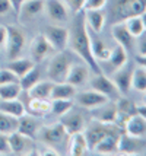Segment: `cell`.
<instances>
[{
	"label": "cell",
	"mask_w": 146,
	"mask_h": 156,
	"mask_svg": "<svg viewBox=\"0 0 146 156\" xmlns=\"http://www.w3.org/2000/svg\"><path fill=\"white\" fill-rule=\"evenodd\" d=\"M73 53H76L82 60L86 63V66L94 70V73H102V70L98 64V60L92 55L91 50V35L89 29L85 22L84 10L77 12L73 16L72 25L69 29V44H67Z\"/></svg>",
	"instance_id": "cell-1"
},
{
	"label": "cell",
	"mask_w": 146,
	"mask_h": 156,
	"mask_svg": "<svg viewBox=\"0 0 146 156\" xmlns=\"http://www.w3.org/2000/svg\"><path fill=\"white\" fill-rule=\"evenodd\" d=\"M146 12V0H112L110 7L111 22H124L127 18L137 16Z\"/></svg>",
	"instance_id": "cell-2"
},
{
	"label": "cell",
	"mask_w": 146,
	"mask_h": 156,
	"mask_svg": "<svg viewBox=\"0 0 146 156\" xmlns=\"http://www.w3.org/2000/svg\"><path fill=\"white\" fill-rule=\"evenodd\" d=\"M72 66V60L70 55L63 50L59 51L56 55L51 57L48 66H47V73L51 82L54 83H60V82L66 80V76L69 73V69Z\"/></svg>",
	"instance_id": "cell-3"
},
{
	"label": "cell",
	"mask_w": 146,
	"mask_h": 156,
	"mask_svg": "<svg viewBox=\"0 0 146 156\" xmlns=\"http://www.w3.org/2000/svg\"><path fill=\"white\" fill-rule=\"evenodd\" d=\"M7 37H6V57L9 60H15L18 57H21L23 53V48L27 44V38H25V32L22 31L19 27L15 25H7Z\"/></svg>",
	"instance_id": "cell-4"
},
{
	"label": "cell",
	"mask_w": 146,
	"mask_h": 156,
	"mask_svg": "<svg viewBox=\"0 0 146 156\" xmlns=\"http://www.w3.org/2000/svg\"><path fill=\"white\" fill-rule=\"evenodd\" d=\"M38 137L41 139V142L45 146H50V147L57 150V146H60V144L67 142L69 134H67V131L62 126V122H54L51 126L41 127L40 131H38Z\"/></svg>",
	"instance_id": "cell-5"
},
{
	"label": "cell",
	"mask_w": 146,
	"mask_h": 156,
	"mask_svg": "<svg viewBox=\"0 0 146 156\" xmlns=\"http://www.w3.org/2000/svg\"><path fill=\"white\" fill-rule=\"evenodd\" d=\"M114 131H121V130L118 129L116 124H104V122L95 121V120L91 122L89 126H85L84 134H85L86 142H88L89 150L94 149L95 144H97L101 139H104L107 134L114 133Z\"/></svg>",
	"instance_id": "cell-6"
},
{
	"label": "cell",
	"mask_w": 146,
	"mask_h": 156,
	"mask_svg": "<svg viewBox=\"0 0 146 156\" xmlns=\"http://www.w3.org/2000/svg\"><path fill=\"white\" fill-rule=\"evenodd\" d=\"M91 86H92L94 90L105 95L110 101H117L121 96L120 90L116 86V83L110 77H107L104 73H95V76L91 79Z\"/></svg>",
	"instance_id": "cell-7"
},
{
	"label": "cell",
	"mask_w": 146,
	"mask_h": 156,
	"mask_svg": "<svg viewBox=\"0 0 146 156\" xmlns=\"http://www.w3.org/2000/svg\"><path fill=\"white\" fill-rule=\"evenodd\" d=\"M42 35L51 44L54 51H63L69 44V29L64 27H48Z\"/></svg>",
	"instance_id": "cell-8"
},
{
	"label": "cell",
	"mask_w": 146,
	"mask_h": 156,
	"mask_svg": "<svg viewBox=\"0 0 146 156\" xmlns=\"http://www.w3.org/2000/svg\"><path fill=\"white\" fill-rule=\"evenodd\" d=\"M116 107H117V115H116L114 124L123 131L127 120L132 115L137 114V107H136L130 99L124 98V95H121L117 101H116Z\"/></svg>",
	"instance_id": "cell-9"
},
{
	"label": "cell",
	"mask_w": 146,
	"mask_h": 156,
	"mask_svg": "<svg viewBox=\"0 0 146 156\" xmlns=\"http://www.w3.org/2000/svg\"><path fill=\"white\" fill-rule=\"evenodd\" d=\"M44 10L47 12L50 19L57 23H64L70 19V10L63 0H45Z\"/></svg>",
	"instance_id": "cell-10"
},
{
	"label": "cell",
	"mask_w": 146,
	"mask_h": 156,
	"mask_svg": "<svg viewBox=\"0 0 146 156\" xmlns=\"http://www.w3.org/2000/svg\"><path fill=\"white\" fill-rule=\"evenodd\" d=\"M54 51V48L51 47L48 41L45 40V37L42 34L37 35L29 47V53H31V58L34 63H41L42 60H45L51 53Z\"/></svg>",
	"instance_id": "cell-11"
},
{
	"label": "cell",
	"mask_w": 146,
	"mask_h": 156,
	"mask_svg": "<svg viewBox=\"0 0 146 156\" xmlns=\"http://www.w3.org/2000/svg\"><path fill=\"white\" fill-rule=\"evenodd\" d=\"M145 147V143L142 140V137L130 136L124 131H121V134L118 137V153L121 155H137Z\"/></svg>",
	"instance_id": "cell-12"
},
{
	"label": "cell",
	"mask_w": 146,
	"mask_h": 156,
	"mask_svg": "<svg viewBox=\"0 0 146 156\" xmlns=\"http://www.w3.org/2000/svg\"><path fill=\"white\" fill-rule=\"evenodd\" d=\"M111 34H112V37H114V40L117 41L118 45H121L127 53H130V51L134 50V47H136V41L134 40H136V38L132 37V34L127 31L124 22H123V23H121V22L112 23Z\"/></svg>",
	"instance_id": "cell-13"
},
{
	"label": "cell",
	"mask_w": 146,
	"mask_h": 156,
	"mask_svg": "<svg viewBox=\"0 0 146 156\" xmlns=\"http://www.w3.org/2000/svg\"><path fill=\"white\" fill-rule=\"evenodd\" d=\"M75 98H76L77 105H80V107L85 109H94V108H97V107H99V105L105 104L107 101H110L105 95L99 94V92L94 90V89L85 90V92H80V94H76Z\"/></svg>",
	"instance_id": "cell-14"
},
{
	"label": "cell",
	"mask_w": 146,
	"mask_h": 156,
	"mask_svg": "<svg viewBox=\"0 0 146 156\" xmlns=\"http://www.w3.org/2000/svg\"><path fill=\"white\" fill-rule=\"evenodd\" d=\"M9 137V146H10V152L15 155H35V150H31V140L29 137L21 134L19 131H13Z\"/></svg>",
	"instance_id": "cell-15"
},
{
	"label": "cell",
	"mask_w": 146,
	"mask_h": 156,
	"mask_svg": "<svg viewBox=\"0 0 146 156\" xmlns=\"http://www.w3.org/2000/svg\"><path fill=\"white\" fill-rule=\"evenodd\" d=\"M91 111H92L91 112L92 114V120H95V121L104 122V124H114V121H116V115H117L116 102L107 101L105 104L91 109Z\"/></svg>",
	"instance_id": "cell-16"
},
{
	"label": "cell",
	"mask_w": 146,
	"mask_h": 156,
	"mask_svg": "<svg viewBox=\"0 0 146 156\" xmlns=\"http://www.w3.org/2000/svg\"><path fill=\"white\" fill-rule=\"evenodd\" d=\"M62 126L64 127V130L67 131V134H73V133H79L84 131L85 129V117L77 112V111H72L66 112L64 115H62Z\"/></svg>",
	"instance_id": "cell-17"
},
{
	"label": "cell",
	"mask_w": 146,
	"mask_h": 156,
	"mask_svg": "<svg viewBox=\"0 0 146 156\" xmlns=\"http://www.w3.org/2000/svg\"><path fill=\"white\" fill-rule=\"evenodd\" d=\"M88 150H89V146H88V142L85 139L84 131L69 134V139H67V153L69 155L82 156L86 155Z\"/></svg>",
	"instance_id": "cell-18"
},
{
	"label": "cell",
	"mask_w": 146,
	"mask_h": 156,
	"mask_svg": "<svg viewBox=\"0 0 146 156\" xmlns=\"http://www.w3.org/2000/svg\"><path fill=\"white\" fill-rule=\"evenodd\" d=\"M121 134V131H114L107 134L104 139H101L99 142L95 144V150L97 153L101 155H112V153H118V137Z\"/></svg>",
	"instance_id": "cell-19"
},
{
	"label": "cell",
	"mask_w": 146,
	"mask_h": 156,
	"mask_svg": "<svg viewBox=\"0 0 146 156\" xmlns=\"http://www.w3.org/2000/svg\"><path fill=\"white\" fill-rule=\"evenodd\" d=\"M64 82L73 85L75 88L84 86V85H86L89 82V70H88V67H85L82 64H72Z\"/></svg>",
	"instance_id": "cell-20"
},
{
	"label": "cell",
	"mask_w": 146,
	"mask_h": 156,
	"mask_svg": "<svg viewBox=\"0 0 146 156\" xmlns=\"http://www.w3.org/2000/svg\"><path fill=\"white\" fill-rule=\"evenodd\" d=\"M16 131H19L21 134L29 137V139H35L38 136V131H40V126L35 120L34 115H27V112L22 117L18 118V129Z\"/></svg>",
	"instance_id": "cell-21"
},
{
	"label": "cell",
	"mask_w": 146,
	"mask_h": 156,
	"mask_svg": "<svg viewBox=\"0 0 146 156\" xmlns=\"http://www.w3.org/2000/svg\"><path fill=\"white\" fill-rule=\"evenodd\" d=\"M84 15H85V22H86L88 29H91L95 34L102 32V29L105 27L107 16H105L104 12H101V9H97V10H84Z\"/></svg>",
	"instance_id": "cell-22"
},
{
	"label": "cell",
	"mask_w": 146,
	"mask_h": 156,
	"mask_svg": "<svg viewBox=\"0 0 146 156\" xmlns=\"http://www.w3.org/2000/svg\"><path fill=\"white\" fill-rule=\"evenodd\" d=\"M132 72L133 70H129L126 66H123L121 69L116 70V73L112 76L111 80L116 83L121 95H127L129 90L132 89Z\"/></svg>",
	"instance_id": "cell-23"
},
{
	"label": "cell",
	"mask_w": 146,
	"mask_h": 156,
	"mask_svg": "<svg viewBox=\"0 0 146 156\" xmlns=\"http://www.w3.org/2000/svg\"><path fill=\"white\" fill-rule=\"evenodd\" d=\"M123 131L134 137H143L146 134V120L140 114H134L127 120Z\"/></svg>",
	"instance_id": "cell-24"
},
{
	"label": "cell",
	"mask_w": 146,
	"mask_h": 156,
	"mask_svg": "<svg viewBox=\"0 0 146 156\" xmlns=\"http://www.w3.org/2000/svg\"><path fill=\"white\" fill-rule=\"evenodd\" d=\"M44 10V0H25L23 5L19 9L18 16L21 19H32L37 15H40Z\"/></svg>",
	"instance_id": "cell-25"
},
{
	"label": "cell",
	"mask_w": 146,
	"mask_h": 156,
	"mask_svg": "<svg viewBox=\"0 0 146 156\" xmlns=\"http://www.w3.org/2000/svg\"><path fill=\"white\" fill-rule=\"evenodd\" d=\"M127 60H129V53L126 51L121 45H116L114 48L110 50V55L105 61H108V64L111 66V69L116 72L118 69H121L123 66L127 64Z\"/></svg>",
	"instance_id": "cell-26"
},
{
	"label": "cell",
	"mask_w": 146,
	"mask_h": 156,
	"mask_svg": "<svg viewBox=\"0 0 146 156\" xmlns=\"http://www.w3.org/2000/svg\"><path fill=\"white\" fill-rule=\"evenodd\" d=\"M0 111L7 115L19 118L27 112V108L18 98L16 99H0Z\"/></svg>",
	"instance_id": "cell-27"
},
{
	"label": "cell",
	"mask_w": 146,
	"mask_h": 156,
	"mask_svg": "<svg viewBox=\"0 0 146 156\" xmlns=\"http://www.w3.org/2000/svg\"><path fill=\"white\" fill-rule=\"evenodd\" d=\"M27 111L34 117H45L48 112H51V101L41 98H31Z\"/></svg>",
	"instance_id": "cell-28"
},
{
	"label": "cell",
	"mask_w": 146,
	"mask_h": 156,
	"mask_svg": "<svg viewBox=\"0 0 146 156\" xmlns=\"http://www.w3.org/2000/svg\"><path fill=\"white\" fill-rule=\"evenodd\" d=\"M76 95V88L67 82L54 83L50 99H73Z\"/></svg>",
	"instance_id": "cell-29"
},
{
	"label": "cell",
	"mask_w": 146,
	"mask_h": 156,
	"mask_svg": "<svg viewBox=\"0 0 146 156\" xmlns=\"http://www.w3.org/2000/svg\"><path fill=\"white\" fill-rule=\"evenodd\" d=\"M34 66H35V63L32 61V58L18 57V58H15V60H10V63L7 64V69L19 79V77H22L27 72H29Z\"/></svg>",
	"instance_id": "cell-30"
},
{
	"label": "cell",
	"mask_w": 146,
	"mask_h": 156,
	"mask_svg": "<svg viewBox=\"0 0 146 156\" xmlns=\"http://www.w3.org/2000/svg\"><path fill=\"white\" fill-rule=\"evenodd\" d=\"M54 86V82L51 80H44V82H37L32 88L28 90L29 98H41V99H50L51 96V90Z\"/></svg>",
	"instance_id": "cell-31"
},
{
	"label": "cell",
	"mask_w": 146,
	"mask_h": 156,
	"mask_svg": "<svg viewBox=\"0 0 146 156\" xmlns=\"http://www.w3.org/2000/svg\"><path fill=\"white\" fill-rule=\"evenodd\" d=\"M91 50H92V55L97 60H107L110 55V48L98 37H94V38L91 37Z\"/></svg>",
	"instance_id": "cell-32"
},
{
	"label": "cell",
	"mask_w": 146,
	"mask_h": 156,
	"mask_svg": "<svg viewBox=\"0 0 146 156\" xmlns=\"http://www.w3.org/2000/svg\"><path fill=\"white\" fill-rule=\"evenodd\" d=\"M40 79H41V72H40V69L38 67H32L29 72H27L25 75L22 76V77H19V85H21V89L22 90H27L28 92L29 89L34 86L37 82H40Z\"/></svg>",
	"instance_id": "cell-33"
},
{
	"label": "cell",
	"mask_w": 146,
	"mask_h": 156,
	"mask_svg": "<svg viewBox=\"0 0 146 156\" xmlns=\"http://www.w3.org/2000/svg\"><path fill=\"white\" fill-rule=\"evenodd\" d=\"M124 25H126V28H127V31H129V32L132 34V37H134V38H139L143 32H146L145 25H143V19H142V15L127 18V19L124 20Z\"/></svg>",
	"instance_id": "cell-34"
},
{
	"label": "cell",
	"mask_w": 146,
	"mask_h": 156,
	"mask_svg": "<svg viewBox=\"0 0 146 156\" xmlns=\"http://www.w3.org/2000/svg\"><path fill=\"white\" fill-rule=\"evenodd\" d=\"M22 89L19 82H10L0 85V99H16L21 95Z\"/></svg>",
	"instance_id": "cell-35"
},
{
	"label": "cell",
	"mask_w": 146,
	"mask_h": 156,
	"mask_svg": "<svg viewBox=\"0 0 146 156\" xmlns=\"http://www.w3.org/2000/svg\"><path fill=\"white\" fill-rule=\"evenodd\" d=\"M132 88L146 94V69L137 67L132 72Z\"/></svg>",
	"instance_id": "cell-36"
},
{
	"label": "cell",
	"mask_w": 146,
	"mask_h": 156,
	"mask_svg": "<svg viewBox=\"0 0 146 156\" xmlns=\"http://www.w3.org/2000/svg\"><path fill=\"white\" fill-rule=\"evenodd\" d=\"M18 129V118L12 115H7L0 111V133L10 134Z\"/></svg>",
	"instance_id": "cell-37"
},
{
	"label": "cell",
	"mask_w": 146,
	"mask_h": 156,
	"mask_svg": "<svg viewBox=\"0 0 146 156\" xmlns=\"http://www.w3.org/2000/svg\"><path fill=\"white\" fill-rule=\"evenodd\" d=\"M73 108V99H53L51 101V112L62 117Z\"/></svg>",
	"instance_id": "cell-38"
},
{
	"label": "cell",
	"mask_w": 146,
	"mask_h": 156,
	"mask_svg": "<svg viewBox=\"0 0 146 156\" xmlns=\"http://www.w3.org/2000/svg\"><path fill=\"white\" fill-rule=\"evenodd\" d=\"M63 2H64V5L69 7V10L73 15L77 13V12H82V10H84L85 0H63Z\"/></svg>",
	"instance_id": "cell-39"
},
{
	"label": "cell",
	"mask_w": 146,
	"mask_h": 156,
	"mask_svg": "<svg viewBox=\"0 0 146 156\" xmlns=\"http://www.w3.org/2000/svg\"><path fill=\"white\" fill-rule=\"evenodd\" d=\"M19 79L9 70V69H0V85H5V83H10V82H18Z\"/></svg>",
	"instance_id": "cell-40"
},
{
	"label": "cell",
	"mask_w": 146,
	"mask_h": 156,
	"mask_svg": "<svg viewBox=\"0 0 146 156\" xmlns=\"http://www.w3.org/2000/svg\"><path fill=\"white\" fill-rule=\"evenodd\" d=\"M108 0H85L84 3V10H97V9H102L107 5Z\"/></svg>",
	"instance_id": "cell-41"
},
{
	"label": "cell",
	"mask_w": 146,
	"mask_h": 156,
	"mask_svg": "<svg viewBox=\"0 0 146 156\" xmlns=\"http://www.w3.org/2000/svg\"><path fill=\"white\" fill-rule=\"evenodd\" d=\"M10 146H9V137L5 133H0V155H9Z\"/></svg>",
	"instance_id": "cell-42"
},
{
	"label": "cell",
	"mask_w": 146,
	"mask_h": 156,
	"mask_svg": "<svg viewBox=\"0 0 146 156\" xmlns=\"http://www.w3.org/2000/svg\"><path fill=\"white\" fill-rule=\"evenodd\" d=\"M137 53L139 55H146V34H143L139 37V42H137Z\"/></svg>",
	"instance_id": "cell-43"
},
{
	"label": "cell",
	"mask_w": 146,
	"mask_h": 156,
	"mask_svg": "<svg viewBox=\"0 0 146 156\" xmlns=\"http://www.w3.org/2000/svg\"><path fill=\"white\" fill-rule=\"evenodd\" d=\"M12 10V5L9 0H0V15H7Z\"/></svg>",
	"instance_id": "cell-44"
},
{
	"label": "cell",
	"mask_w": 146,
	"mask_h": 156,
	"mask_svg": "<svg viewBox=\"0 0 146 156\" xmlns=\"http://www.w3.org/2000/svg\"><path fill=\"white\" fill-rule=\"evenodd\" d=\"M9 2H10V5H12V10L18 15L19 13V9H21V6L23 5L25 0H9Z\"/></svg>",
	"instance_id": "cell-45"
},
{
	"label": "cell",
	"mask_w": 146,
	"mask_h": 156,
	"mask_svg": "<svg viewBox=\"0 0 146 156\" xmlns=\"http://www.w3.org/2000/svg\"><path fill=\"white\" fill-rule=\"evenodd\" d=\"M6 37H7L6 27H0V47H2V45H5V42H6Z\"/></svg>",
	"instance_id": "cell-46"
},
{
	"label": "cell",
	"mask_w": 146,
	"mask_h": 156,
	"mask_svg": "<svg viewBox=\"0 0 146 156\" xmlns=\"http://www.w3.org/2000/svg\"><path fill=\"white\" fill-rule=\"evenodd\" d=\"M136 61H137V64H139L140 67L146 69V55H137V57H136Z\"/></svg>",
	"instance_id": "cell-47"
},
{
	"label": "cell",
	"mask_w": 146,
	"mask_h": 156,
	"mask_svg": "<svg viewBox=\"0 0 146 156\" xmlns=\"http://www.w3.org/2000/svg\"><path fill=\"white\" fill-rule=\"evenodd\" d=\"M137 114L143 117L146 120V105H142V107H137Z\"/></svg>",
	"instance_id": "cell-48"
},
{
	"label": "cell",
	"mask_w": 146,
	"mask_h": 156,
	"mask_svg": "<svg viewBox=\"0 0 146 156\" xmlns=\"http://www.w3.org/2000/svg\"><path fill=\"white\" fill-rule=\"evenodd\" d=\"M142 19H143V25H145V31H146V12L142 13Z\"/></svg>",
	"instance_id": "cell-49"
},
{
	"label": "cell",
	"mask_w": 146,
	"mask_h": 156,
	"mask_svg": "<svg viewBox=\"0 0 146 156\" xmlns=\"http://www.w3.org/2000/svg\"><path fill=\"white\" fill-rule=\"evenodd\" d=\"M145 105H146V98H145Z\"/></svg>",
	"instance_id": "cell-50"
}]
</instances>
